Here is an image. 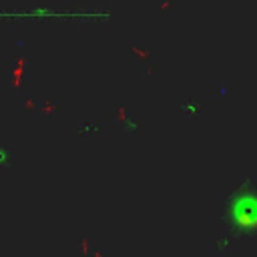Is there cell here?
I'll use <instances>...</instances> for the list:
<instances>
[{
  "label": "cell",
  "mask_w": 257,
  "mask_h": 257,
  "mask_svg": "<svg viewBox=\"0 0 257 257\" xmlns=\"http://www.w3.org/2000/svg\"><path fill=\"white\" fill-rule=\"evenodd\" d=\"M0 96H2V88H0Z\"/></svg>",
  "instance_id": "cell-2"
},
{
  "label": "cell",
  "mask_w": 257,
  "mask_h": 257,
  "mask_svg": "<svg viewBox=\"0 0 257 257\" xmlns=\"http://www.w3.org/2000/svg\"><path fill=\"white\" fill-rule=\"evenodd\" d=\"M12 167V153L8 147H0V169Z\"/></svg>",
  "instance_id": "cell-1"
}]
</instances>
